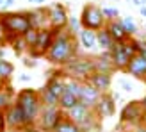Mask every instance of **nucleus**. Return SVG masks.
Wrapping results in <instances>:
<instances>
[{
	"instance_id": "1",
	"label": "nucleus",
	"mask_w": 146,
	"mask_h": 132,
	"mask_svg": "<svg viewBox=\"0 0 146 132\" xmlns=\"http://www.w3.org/2000/svg\"><path fill=\"white\" fill-rule=\"evenodd\" d=\"M80 54V45H78V39L77 36L70 34L66 29L64 31H59L55 36V39L50 47L48 54L45 59L55 66V68H62L64 64H68L75 55Z\"/></svg>"
},
{
	"instance_id": "2",
	"label": "nucleus",
	"mask_w": 146,
	"mask_h": 132,
	"mask_svg": "<svg viewBox=\"0 0 146 132\" xmlns=\"http://www.w3.org/2000/svg\"><path fill=\"white\" fill-rule=\"evenodd\" d=\"M14 104H16L21 111H23V114L27 116L29 123L36 127L38 116H39L41 109H43V102H41L39 89H34V87H23V89L16 91Z\"/></svg>"
},
{
	"instance_id": "3",
	"label": "nucleus",
	"mask_w": 146,
	"mask_h": 132,
	"mask_svg": "<svg viewBox=\"0 0 146 132\" xmlns=\"http://www.w3.org/2000/svg\"><path fill=\"white\" fill-rule=\"evenodd\" d=\"M29 29V13L27 11H0V31L2 34H13L21 38Z\"/></svg>"
},
{
	"instance_id": "4",
	"label": "nucleus",
	"mask_w": 146,
	"mask_h": 132,
	"mask_svg": "<svg viewBox=\"0 0 146 132\" xmlns=\"http://www.w3.org/2000/svg\"><path fill=\"white\" fill-rule=\"evenodd\" d=\"M66 79H75L80 80V82H86L87 77L94 73V61H93V55H84V54H78L75 55L73 59L64 64L62 68H59Z\"/></svg>"
},
{
	"instance_id": "5",
	"label": "nucleus",
	"mask_w": 146,
	"mask_h": 132,
	"mask_svg": "<svg viewBox=\"0 0 146 132\" xmlns=\"http://www.w3.org/2000/svg\"><path fill=\"white\" fill-rule=\"evenodd\" d=\"M66 116H68L71 121H75L84 132L98 130L100 121H102L93 109H89V107L84 105V104H80V102H78L77 105H73L70 111H66Z\"/></svg>"
},
{
	"instance_id": "6",
	"label": "nucleus",
	"mask_w": 146,
	"mask_h": 132,
	"mask_svg": "<svg viewBox=\"0 0 146 132\" xmlns=\"http://www.w3.org/2000/svg\"><path fill=\"white\" fill-rule=\"evenodd\" d=\"M80 25L82 29H87V31H93V32H98L102 29H105L107 25V18L104 14V9L96 4H86L82 7V13H80Z\"/></svg>"
},
{
	"instance_id": "7",
	"label": "nucleus",
	"mask_w": 146,
	"mask_h": 132,
	"mask_svg": "<svg viewBox=\"0 0 146 132\" xmlns=\"http://www.w3.org/2000/svg\"><path fill=\"white\" fill-rule=\"evenodd\" d=\"M144 116H146V111L141 104V100H130L119 111V125L128 127V130L135 129V127L143 125Z\"/></svg>"
},
{
	"instance_id": "8",
	"label": "nucleus",
	"mask_w": 146,
	"mask_h": 132,
	"mask_svg": "<svg viewBox=\"0 0 146 132\" xmlns=\"http://www.w3.org/2000/svg\"><path fill=\"white\" fill-rule=\"evenodd\" d=\"M4 114H5L7 130H13V132H39L38 127H34V125L29 123L27 116L23 114V111H21L16 104L9 105L4 111Z\"/></svg>"
},
{
	"instance_id": "9",
	"label": "nucleus",
	"mask_w": 146,
	"mask_h": 132,
	"mask_svg": "<svg viewBox=\"0 0 146 132\" xmlns=\"http://www.w3.org/2000/svg\"><path fill=\"white\" fill-rule=\"evenodd\" d=\"M62 116H64V111L59 105H43L38 116V121H36V127H38L39 132H54V129L62 120Z\"/></svg>"
},
{
	"instance_id": "10",
	"label": "nucleus",
	"mask_w": 146,
	"mask_h": 132,
	"mask_svg": "<svg viewBox=\"0 0 146 132\" xmlns=\"http://www.w3.org/2000/svg\"><path fill=\"white\" fill-rule=\"evenodd\" d=\"M57 36V31H54V29H41V31L38 32V39H36V43L27 50L29 57H32V59H41V57H46L50 47H52V43L55 39Z\"/></svg>"
},
{
	"instance_id": "11",
	"label": "nucleus",
	"mask_w": 146,
	"mask_h": 132,
	"mask_svg": "<svg viewBox=\"0 0 146 132\" xmlns=\"http://www.w3.org/2000/svg\"><path fill=\"white\" fill-rule=\"evenodd\" d=\"M46 13H48V25H50V29H54V31L59 32V31H64V29L68 27L70 13H68V9H66L64 4L55 2L52 5H48Z\"/></svg>"
},
{
	"instance_id": "12",
	"label": "nucleus",
	"mask_w": 146,
	"mask_h": 132,
	"mask_svg": "<svg viewBox=\"0 0 146 132\" xmlns=\"http://www.w3.org/2000/svg\"><path fill=\"white\" fill-rule=\"evenodd\" d=\"M80 87H82V82L75 79H66V87H64L62 97L59 98V107L64 113L70 111L73 105H77L80 102Z\"/></svg>"
},
{
	"instance_id": "13",
	"label": "nucleus",
	"mask_w": 146,
	"mask_h": 132,
	"mask_svg": "<svg viewBox=\"0 0 146 132\" xmlns=\"http://www.w3.org/2000/svg\"><path fill=\"white\" fill-rule=\"evenodd\" d=\"M96 116L100 120H105V118H112L116 114V98H114V93L107 91V93H102V97L98 100L96 107L93 109Z\"/></svg>"
},
{
	"instance_id": "14",
	"label": "nucleus",
	"mask_w": 146,
	"mask_h": 132,
	"mask_svg": "<svg viewBox=\"0 0 146 132\" xmlns=\"http://www.w3.org/2000/svg\"><path fill=\"white\" fill-rule=\"evenodd\" d=\"M43 87H45L48 93H52L54 97L59 100L62 97V93H64V87H66V77H64V73L57 68V71L52 73V75L46 79V82H45Z\"/></svg>"
},
{
	"instance_id": "15",
	"label": "nucleus",
	"mask_w": 146,
	"mask_h": 132,
	"mask_svg": "<svg viewBox=\"0 0 146 132\" xmlns=\"http://www.w3.org/2000/svg\"><path fill=\"white\" fill-rule=\"evenodd\" d=\"M109 55H111V59H112V64H114L116 71H121V73L127 71V66H128L132 57H130V54L125 50L123 43H116V47L109 52Z\"/></svg>"
},
{
	"instance_id": "16",
	"label": "nucleus",
	"mask_w": 146,
	"mask_h": 132,
	"mask_svg": "<svg viewBox=\"0 0 146 132\" xmlns=\"http://www.w3.org/2000/svg\"><path fill=\"white\" fill-rule=\"evenodd\" d=\"M125 73L130 75V77H134V79H137V80H143V82L146 84V59L141 54L134 55L132 59H130Z\"/></svg>"
},
{
	"instance_id": "17",
	"label": "nucleus",
	"mask_w": 146,
	"mask_h": 132,
	"mask_svg": "<svg viewBox=\"0 0 146 132\" xmlns=\"http://www.w3.org/2000/svg\"><path fill=\"white\" fill-rule=\"evenodd\" d=\"M86 82H89L94 89H98L100 93H107V91H111V86H112V73L94 71L93 75L87 77Z\"/></svg>"
},
{
	"instance_id": "18",
	"label": "nucleus",
	"mask_w": 146,
	"mask_h": 132,
	"mask_svg": "<svg viewBox=\"0 0 146 132\" xmlns=\"http://www.w3.org/2000/svg\"><path fill=\"white\" fill-rule=\"evenodd\" d=\"M29 21H31V29L36 31H41V29H48V13L46 7H34V9H29Z\"/></svg>"
},
{
	"instance_id": "19",
	"label": "nucleus",
	"mask_w": 146,
	"mask_h": 132,
	"mask_svg": "<svg viewBox=\"0 0 146 132\" xmlns=\"http://www.w3.org/2000/svg\"><path fill=\"white\" fill-rule=\"evenodd\" d=\"M100 97H102V93L98 89H94L89 82H82V87H80V104L87 105L89 109H94Z\"/></svg>"
},
{
	"instance_id": "20",
	"label": "nucleus",
	"mask_w": 146,
	"mask_h": 132,
	"mask_svg": "<svg viewBox=\"0 0 146 132\" xmlns=\"http://www.w3.org/2000/svg\"><path fill=\"white\" fill-rule=\"evenodd\" d=\"M105 29L109 31V34L112 36V39H114L116 43H125V41L130 38V36L127 34V31L123 29L119 18H118V20H109L107 25H105Z\"/></svg>"
},
{
	"instance_id": "21",
	"label": "nucleus",
	"mask_w": 146,
	"mask_h": 132,
	"mask_svg": "<svg viewBox=\"0 0 146 132\" xmlns=\"http://www.w3.org/2000/svg\"><path fill=\"white\" fill-rule=\"evenodd\" d=\"M78 39V45L82 47L86 52H93V50L98 48V43H96V32L93 31H87V29H82L77 36Z\"/></svg>"
},
{
	"instance_id": "22",
	"label": "nucleus",
	"mask_w": 146,
	"mask_h": 132,
	"mask_svg": "<svg viewBox=\"0 0 146 132\" xmlns=\"http://www.w3.org/2000/svg\"><path fill=\"white\" fill-rule=\"evenodd\" d=\"M93 61H94V71H104V73H114L116 71L109 52H100L98 55H93Z\"/></svg>"
},
{
	"instance_id": "23",
	"label": "nucleus",
	"mask_w": 146,
	"mask_h": 132,
	"mask_svg": "<svg viewBox=\"0 0 146 132\" xmlns=\"http://www.w3.org/2000/svg\"><path fill=\"white\" fill-rule=\"evenodd\" d=\"M14 97H16V91H14L11 82L5 84L4 87H0V111H5L9 105H13Z\"/></svg>"
},
{
	"instance_id": "24",
	"label": "nucleus",
	"mask_w": 146,
	"mask_h": 132,
	"mask_svg": "<svg viewBox=\"0 0 146 132\" xmlns=\"http://www.w3.org/2000/svg\"><path fill=\"white\" fill-rule=\"evenodd\" d=\"M96 43H98L100 52H111L116 47V41L112 39V36L109 34L107 29H102V31L96 32Z\"/></svg>"
},
{
	"instance_id": "25",
	"label": "nucleus",
	"mask_w": 146,
	"mask_h": 132,
	"mask_svg": "<svg viewBox=\"0 0 146 132\" xmlns=\"http://www.w3.org/2000/svg\"><path fill=\"white\" fill-rule=\"evenodd\" d=\"M14 77V64L7 61L5 57H0V79L4 82H11Z\"/></svg>"
},
{
	"instance_id": "26",
	"label": "nucleus",
	"mask_w": 146,
	"mask_h": 132,
	"mask_svg": "<svg viewBox=\"0 0 146 132\" xmlns=\"http://www.w3.org/2000/svg\"><path fill=\"white\" fill-rule=\"evenodd\" d=\"M54 132H84L82 129H80L75 121H71L68 116H66V113H64V116H62V120L59 121V125H57L55 129H54Z\"/></svg>"
},
{
	"instance_id": "27",
	"label": "nucleus",
	"mask_w": 146,
	"mask_h": 132,
	"mask_svg": "<svg viewBox=\"0 0 146 132\" xmlns=\"http://www.w3.org/2000/svg\"><path fill=\"white\" fill-rule=\"evenodd\" d=\"M119 21H121L123 29L127 31V34L130 36V38H132V36H137V34H139V29H137V25H135V21H134V18H132V16L119 18Z\"/></svg>"
},
{
	"instance_id": "28",
	"label": "nucleus",
	"mask_w": 146,
	"mask_h": 132,
	"mask_svg": "<svg viewBox=\"0 0 146 132\" xmlns=\"http://www.w3.org/2000/svg\"><path fill=\"white\" fill-rule=\"evenodd\" d=\"M66 31H68L70 34H73V36H78V32L82 31V25H80V18H77V16H70Z\"/></svg>"
},
{
	"instance_id": "29",
	"label": "nucleus",
	"mask_w": 146,
	"mask_h": 132,
	"mask_svg": "<svg viewBox=\"0 0 146 132\" xmlns=\"http://www.w3.org/2000/svg\"><path fill=\"white\" fill-rule=\"evenodd\" d=\"M38 32H39V31H36V29H29V31L21 36V38H23V41H25V45H27V50L36 43V39H38Z\"/></svg>"
},
{
	"instance_id": "30",
	"label": "nucleus",
	"mask_w": 146,
	"mask_h": 132,
	"mask_svg": "<svg viewBox=\"0 0 146 132\" xmlns=\"http://www.w3.org/2000/svg\"><path fill=\"white\" fill-rule=\"evenodd\" d=\"M13 52L16 54V55H21L23 52H27V45H25V41H23V38H18L16 41L13 43Z\"/></svg>"
},
{
	"instance_id": "31",
	"label": "nucleus",
	"mask_w": 146,
	"mask_h": 132,
	"mask_svg": "<svg viewBox=\"0 0 146 132\" xmlns=\"http://www.w3.org/2000/svg\"><path fill=\"white\" fill-rule=\"evenodd\" d=\"M102 9H104V14H105L107 21H109V20H118V18H119L118 7H102Z\"/></svg>"
},
{
	"instance_id": "32",
	"label": "nucleus",
	"mask_w": 146,
	"mask_h": 132,
	"mask_svg": "<svg viewBox=\"0 0 146 132\" xmlns=\"http://www.w3.org/2000/svg\"><path fill=\"white\" fill-rule=\"evenodd\" d=\"M119 86L123 87V91H128V93H130V91H134L132 84H130V82H128L127 79H119Z\"/></svg>"
},
{
	"instance_id": "33",
	"label": "nucleus",
	"mask_w": 146,
	"mask_h": 132,
	"mask_svg": "<svg viewBox=\"0 0 146 132\" xmlns=\"http://www.w3.org/2000/svg\"><path fill=\"white\" fill-rule=\"evenodd\" d=\"M7 130V125H5V114L4 111H0V132H5Z\"/></svg>"
},
{
	"instance_id": "34",
	"label": "nucleus",
	"mask_w": 146,
	"mask_h": 132,
	"mask_svg": "<svg viewBox=\"0 0 146 132\" xmlns=\"http://www.w3.org/2000/svg\"><path fill=\"white\" fill-rule=\"evenodd\" d=\"M141 39V47H139V54L146 59V38H139Z\"/></svg>"
},
{
	"instance_id": "35",
	"label": "nucleus",
	"mask_w": 146,
	"mask_h": 132,
	"mask_svg": "<svg viewBox=\"0 0 146 132\" xmlns=\"http://www.w3.org/2000/svg\"><path fill=\"white\" fill-rule=\"evenodd\" d=\"M23 64H25V66H31V68H34V66L38 64V63H36V59H32V57H29V59H25V61H23Z\"/></svg>"
},
{
	"instance_id": "36",
	"label": "nucleus",
	"mask_w": 146,
	"mask_h": 132,
	"mask_svg": "<svg viewBox=\"0 0 146 132\" xmlns=\"http://www.w3.org/2000/svg\"><path fill=\"white\" fill-rule=\"evenodd\" d=\"M4 39H2V36H0V57H4Z\"/></svg>"
},
{
	"instance_id": "37",
	"label": "nucleus",
	"mask_w": 146,
	"mask_h": 132,
	"mask_svg": "<svg viewBox=\"0 0 146 132\" xmlns=\"http://www.w3.org/2000/svg\"><path fill=\"white\" fill-rule=\"evenodd\" d=\"M132 132H146V127H144V125H139V127L132 129Z\"/></svg>"
},
{
	"instance_id": "38",
	"label": "nucleus",
	"mask_w": 146,
	"mask_h": 132,
	"mask_svg": "<svg viewBox=\"0 0 146 132\" xmlns=\"http://www.w3.org/2000/svg\"><path fill=\"white\" fill-rule=\"evenodd\" d=\"M20 80H21V82H27V80H31V77H29V75H20Z\"/></svg>"
},
{
	"instance_id": "39",
	"label": "nucleus",
	"mask_w": 146,
	"mask_h": 132,
	"mask_svg": "<svg viewBox=\"0 0 146 132\" xmlns=\"http://www.w3.org/2000/svg\"><path fill=\"white\" fill-rule=\"evenodd\" d=\"M141 104H143V107H144V111H146V93L143 95V98H141Z\"/></svg>"
},
{
	"instance_id": "40",
	"label": "nucleus",
	"mask_w": 146,
	"mask_h": 132,
	"mask_svg": "<svg viewBox=\"0 0 146 132\" xmlns=\"http://www.w3.org/2000/svg\"><path fill=\"white\" fill-rule=\"evenodd\" d=\"M139 13L143 14V16H146V5H143V7H139Z\"/></svg>"
},
{
	"instance_id": "41",
	"label": "nucleus",
	"mask_w": 146,
	"mask_h": 132,
	"mask_svg": "<svg viewBox=\"0 0 146 132\" xmlns=\"http://www.w3.org/2000/svg\"><path fill=\"white\" fill-rule=\"evenodd\" d=\"M5 84H9V82H4V80H2V79H0V87H4Z\"/></svg>"
},
{
	"instance_id": "42",
	"label": "nucleus",
	"mask_w": 146,
	"mask_h": 132,
	"mask_svg": "<svg viewBox=\"0 0 146 132\" xmlns=\"http://www.w3.org/2000/svg\"><path fill=\"white\" fill-rule=\"evenodd\" d=\"M34 2H36V4H41V2H43V0H34Z\"/></svg>"
},
{
	"instance_id": "43",
	"label": "nucleus",
	"mask_w": 146,
	"mask_h": 132,
	"mask_svg": "<svg viewBox=\"0 0 146 132\" xmlns=\"http://www.w3.org/2000/svg\"><path fill=\"white\" fill-rule=\"evenodd\" d=\"M5 4V0H0V5H4Z\"/></svg>"
},
{
	"instance_id": "44",
	"label": "nucleus",
	"mask_w": 146,
	"mask_h": 132,
	"mask_svg": "<svg viewBox=\"0 0 146 132\" xmlns=\"http://www.w3.org/2000/svg\"><path fill=\"white\" fill-rule=\"evenodd\" d=\"M143 125H144V127H146V116H144V121H143Z\"/></svg>"
},
{
	"instance_id": "45",
	"label": "nucleus",
	"mask_w": 146,
	"mask_h": 132,
	"mask_svg": "<svg viewBox=\"0 0 146 132\" xmlns=\"http://www.w3.org/2000/svg\"><path fill=\"white\" fill-rule=\"evenodd\" d=\"M144 29H146V23H144Z\"/></svg>"
},
{
	"instance_id": "46",
	"label": "nucleus",
	"mask_w": 146,
	"mask_h": 132,
	"mask_svg": "<svg viewBox=\"0 0 146 132\" xmlns=\"http://www.w3.org/2000/svg\"><path fill=\"white\" fill-rule=\"evenodd\" d=\"M128 132H130V130H128Z\"/></svg>"
}]
</instances>
